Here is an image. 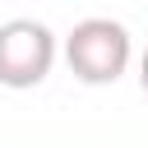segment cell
I'll list each match as a JSON object with an SVG mask.
<instances>
[{
	"label": "cell",
	"instance_id": "3",
	"mask_svg": "<svg viewBox=\"0 0 148 148\" xmlns=\"http://www.w3.org/2000/svg\"><path fill=\"white\" fill-rule=\"evenodd\" d=\"M139 83H143V92H148V46H143V56H139Z\"/></svg>",
	"mask_w": 148,
	"mask_h": 148
},
{
	"label": "cell",
	"instance_id": "2",
	"mask_svg": "<svg viewBox=\"0 0 148 148\" xmlns=\"http://www.w3.org/2000/svg\"><path fill=\"white\" fill-rule=\"evenodd\" d=\"M56 65V32L37 18L0 23V83L5 88H37Z\"/></svg>",
	"mask_w": 148,
	"mask_h": 148
},
{
	"label": "cell",
	"instance_id": "1",
	"mask_svg": "<svg viewBox=\"0 0 148 148\" xmlns=\"http://www.w3.org/2000/svg\"><path fill=\"white\" fill-rule=\"evenodd\" d=\"M130 56H134L130 32L116 18H79L69 28V37H65V60H69L74 79L92 83V88L116 83L130 69Z\"/></svg>",
	"mask_w": 148,
	"mask_h": 148
}]
</instances>
